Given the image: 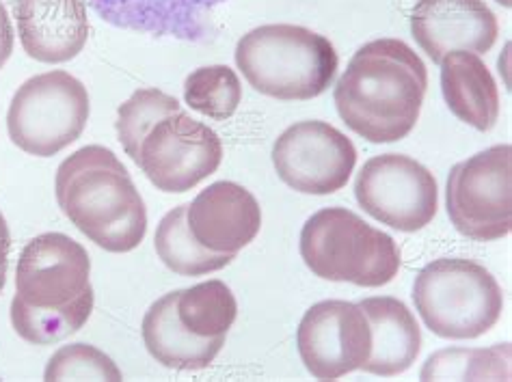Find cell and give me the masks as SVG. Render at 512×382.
I'll return each mask as SVG.
<instances>
[{
  "label": "cell",
  "mask_w": 512,
  "mask_h": 382,
  "mask_svg": "<svg viewBox=\"0 0 512 382\" xmlns=\"http://www.w3.org/2000/svg\"><path fill=\"white\" fill-rule=\"evenodd\" d=\"M428 70L400 39H374L350 59L333 91L344 124L370 143L409 136L422 113Z\"/></svg>",
  "instance_id": "6da1fadb"
},
{
  "label": "cell",
  "mask_w": 512,
  "mask_h": 382,
  "mask_svg": "<svg viewBox=\"0 0 512 382\" xmlns=\"http://www.w3.org/2000/svg\"><path fill=\"white\" fill-rule=\"evenodd\" d=\"M61 212L80 234L109 253H130L147 231V210L128 169L111 149L80 147L57 169Z\"/></svg>",
  "instance_id": "7a4b0ae2"
},
{
  "label": "cell",
  "mask_w": 512,
  "mask_h": 382,
  "mask_svg": "<svg viewBox=\"0 0 512 382\" xmlns=\"http://www.w3.org/2000/svg\"><path fill=\"white\" fill-rule=\"evenodd\" d=\"M236 65L247 83L281 102H307L338 74V52L325 35L296 24H264L242 35Z\"/></svg>",
  "instance_id": "3957f363"
},
{
  "label": "cell",
  "mask_w": 512,
  "mask_h": 382,
  "mask_svg": "<svg viewBox=\"0 0 512 382\" xmlns=\"http://www.w3.org/2000/svg\"><path fill=\"white\" fill-rule=\"evenodd\" d=\"M301 257L316 277L359 288H381L400 270V249L392 236L346 208H325L307 218Z\"/></svg>",
  "instance_id": "277c9868"
},
{
  "label": "cell",
  "mask_w": 512,
  "mask_h": 382,
  "mask_svg": "<svg viewBox=\"0 0 512 382\" xmlns=\"http://www.w3.org/2000/svg\"><path fill=\"white\" fill-rule=\"evenodd\" d=\"M413 303L426 329L443 339H476L500 322V283L478 262L463 257L435 259L413 283Z\"/></svg>",
  "instance_id": "5b68a950"
},
{
  "label": "cell",
  "mask_w": 512,
  "mask_h": 382,
  "mask_svg": "<svg viewBox=\"0 0 512 382\" xmlns=\"http://www.w3.org/2000/svg\"><path fill=\"white\" fill-rule=\"evenodd\" d=\"M91 113L87 87L63 70L26 80L7 113L9 139L24 154L50 158L80 139Z\"/></svg>",
  "instance_id": "8992f818"
},
{
  "label": "cell",
  "mask_w": 512,
  "mask_h": 382,
  "mask_svg": "<svg viewBox=\"0 0 512 382\" xmlns=\"http://www.w3.org/2000/svg\"><path fill=\"white\" fill-rule=\"evenodd\" d=\"M446 208L461 236L476 242L506 238L512 229V147L495 145L454 165Z\"/></svg>",
  "instance_id": "52a82bcc"
},
{
  "label": "cell",
  "mask_w": 512,
  "mask_h": 382,
  "mask_svg": "<svg viewBox=\"0 0 512 382\" xmlns=\"http://www.w3.org/2000/svg\"><path fill=\"white\" fill-rule=\"evenodd\" d=\"M355 197L374 221L404 234L433 223L439 208L435 175L404 154L370 158L357 173Z\"/></svg>",
  "instance_id": "ba28073f"
},
{
  "label": "cell",
  "mask_w": 512,
  "mask_h": 382,
  "mask_svg": "<svg viewBox=\"0 0 512 382\" xmlns=\"http://www.w3.org/2000/svg\"><path fill=\"white\" fill-rule=\"evenodd\" d=\"M221 160L219 134L186 111H175L147 132L137 165L158 190L182 195L217 173Z\"/></svg>",
  "instance_id": "9c48e42d"
},
{
  "label": "cell",
  "mask_w": 512,
  "mask_h": 382,
  "mask_svg": "<svg viewBox=\"0 0 512 382\" xmlns=\"http://www.w3.org/2000/svg\"><path fill=\"white\" fill-rule=\"evenodd\" d=\"M279 180L303 195H333L342 190L357 165V149L327 121H299L273 145Z\"/></svg>",
  "instance_id": "30bf717a"
},
{
  "label": "cell",
  "mask_w": 512,
  "mask_h": 382,
  "mask_svg": "<svg viewBox=\"0 0 512 382\" xmlns=\"http://www.w3.org/2000/svg\"><path fill=\"white\" fill-rule=\"evenodd\" d=\"M305 370L318 380H338L368 361L372 331L359 303L322 300L305 311L296 331Z\"/></svg>",
  "instance_id": "8fae6325"
},
{
  "label": "cell",
  "mask_w": 512,
  "mask_h": 382,
  "mask_svg": "<svg viewBox=\"0 0 512 382\" xmlns=\"http://www.w3.org/2000/svg\"><path fill=\"white\" fill-rule=\"evenodd\" d=\"M91 259L65 234H42L26 244L16 268V298L35 309H63L91 288Z\"/></svg>",
  "instance_id": "7c38bea8"
},
{
  "label": "cell",
  "mask_w": 512,
  "mask_h": 382,
  "mask_svg": "<svg viewBox=\"0 0 512 382\" xmlns=\"http://www.w3.org/2000/svg\"><path fill=\"white\" fill-rule=\"evenodd\" d=\"M411 33L435 65L454 50L489 52L500 35L495 13L484 0H417Z\"/></svg>",
  "instance_id": "4fadbf2b"
},
{
  "label": "cell",
  "mask_w": 512,
  "mask_h": 382,
  "mask_svg": "<svg viewBox=\"0 0 512 382\" xmlns=\"http://www.w3.org/2000/svg\"><path fill=\"white\" fill-rule=\"evenodd\" d=\"M186 223L204 249L238 255L260 234L262 210L245 186L223 180L188 203Z\"/></svg>",
  "instance_id": "5bb4252c"
},
{
  "label": "cell",
  "mask_w": 512,
  "mask_h": 382,
  "mask_svg": "<svg viewBox=\"0 0 512 382\" xmlns=\"http://www.w3.org/2000/svg\"><path fill=\"white\" fill-rule=\"evenodd\" d=\"M16 18L24 52L39 63H67L87 46V0H16Z\"/></svg>",
  "instance_id": "9a60e30c"
},
{
  "label": "cell",
  "mask_w": 512,
  "mask_h": 382,
  "mask_svg": "<svg viewBox=\"0 0 512 382\" xmlns=\"http://www.w3.org/2000/svg\"><path fill=\"white\" fill-rule=\"evenodd\" d=\"M117 29L199 42L212 33V13L227 0H87Z\"/></svg>",
  "instance_id": "2e32d148"
},
{
  "label": "cell",
  "mask_w": 512,
  "mask_h": 382,
  "mask_svg": "<svg viewBox=\"0 0 512 382\" xmlns=\"http://www.w3.org/2000/svg\"><path fill=\"white\" fill-rule=\"evenodd\" d=\"M359 307L368 316L372 331V350L361 370L383 378L411 370L422 350V331L413 311L392 296L363 298Z\"/></svg>",
  "instance_id": "e0dca14e"
},
{
  "label": "cell",
  "mask_w": 512,
  "mask_h": 382,
  "mask_svg": "<svg viewBox=\"0 0 512 382\" xmlns=\"http://www.w3.org/2000/svg\"><path fill=\"white\" fill-rule=\"evenodd\" d=\"M439 67L441 93L450 113L480 132L493 130L500 119V89L480 54L454 50Z\"/></svg>",
  "instance_id": "ac0fdd59"
},
{
  "label": "cell",
  "mask_w": 512,
  "mask_h": 382,
  "mask_svg": "<svg viewBox=\"0 0 512 382\" xmlns=\"http://www.w3.org/2000/svg\"><path fill=\"white\" fill-rule=\"evenodd\" d=\"M178 292H169L147 309L141 335L147 352L152 359L169 370L180 372H197L206 370L219 357L225 346V337L201 339L188 333L178 320Z\"/></svg>",
  "instance_id": "d6986e66"
},
{
  "label": "cell",
  "mask_w": 512,
  "mask_h": 382,
  "mask_svg": "<svg viewBox=\"0 0 512 382\" xmlns=\"http://www.w3.org/2000/svg\"><path fill=\"white\" fill-rule=\"evenodd\" d=\"M186 210L188 203L173 208L160 221L154 236V249L160 262L182 277L210 275V272H217L232 264L236 253H212L193 238L186 223Z\"/></svg>",
  "instance_id": "ffe728a7"
},
{
  "label": "cell",
  "mask_w": 512,
  "mask_h": 382,
  "mask_svg": "<svg viewBox=\"0 0 512 382\" xmlns=\"http://www.w3.org/2000/svg\"><path fill=\"white\" fill-rule=\"evenodd\" d=\"M178 320L201 339L227 337L238 318V303L223 281H206L178 292Z\"/></svg>",
  "instance_id": "44dd1931"
},
{
  "label": "cell",
  "mask_w": 512,
  "mask_h": 382,
  "mask_svg": "<svg viewBox=\"0 0 512 382\" xmlns=\"http://www.w3.org/2000/svg\"><path fill=\"white\" fill-rule=\"evenodd\" d=\"M93 288H89L83 296L76 298L72 305L63 309H35L24 305L22 300L13 296L11 300V326L24 341L33 346H52L59 341L78 333L93 311Z\"/></svg>",
  "instance_id": "7402d4cb"
},
{
  "label": "cell",
  "mask_w": 512,
  "mask_h": 382,
  "mask_svg": "<svg viewBox=\"0 0 512 382\" xmlns=\"http://www.w3.org/2000/svg\"><path fill=\"white\" fill-rule=\"evenodd\" d=\"M184 100L193 111L214 121H225L238 111L242 102V85L232 67H199L186 78Z\"/></svg>",
  "instance_id": "603a6c76"
},
{
  "label": "cell",
  "mask_w": 512,
  "mask_h": 382,
  "mask_svg": "<svg viewBox=\"0 0 512 382\" xmlns=\"http://www.w3.org/2000/svg\"><path fill=\"white\" fill-rule=\"evenodd\" d=\"M175 111H182V104L175 100L173 95H167L160 89L134 91L130 98L119 106L115 128L119 143L132 162H139L141 143L147 132H150L160 119Z\"/></svg>",
  "instance_id": "cb8c5ba5"
},
{
  "label": "cell",
  "mask_w": 512,
  "mask_h": 382,
  "mask_svg": "<svg viewBox=\"0 0 512 382\" xmlns=\"http://www.w3.org/2000/svg\"><path fill=\"white\" fill-rule=\"evenodd\" d=\"M510 352L508 344L491 350H441L430 357L422 370V380H441V378H508L502 374V365L508 363Z\"/></svg>",
  "instance_id": "d4e9b609"
},
{
  "label": "cell",
  "mask_w": 512,
  "mask_h": 382,
  "mask_svg": "<svg viewBox=\"0 0 512 382\" xmlns=\"http://www.w3.org/2000/svg\"><path fill=\"white\" fill-rule=\"evenodd\" d=\"M44 378L52 380H124L111 357L89 344H70L52 354Z\"/></svg>",
  "instance_id": "484cf974"
},
{
  "label": "cell",
  "mask_w": 512,
  "mask_h": 382,
  "mask_svg": "<svg viewBox=\"0 0 512 382\" xmlns=\"http://www.w3.org/2000/svg\"><path fill=\"white\" fill-rule=\"evenodd\" d=\"M13 52V29H11V20L5 5L0 3V70H3L5 63L9 61Z\"/></svg>",
  "instance_id": "4316f807"
},
{
  "label": "cell",
  "mask_w": 512,
  "mask_h": 382,
  "mask_svg": "<svg viewBox=\"0 0 512 382\" xmlns=\"http://www.w3.org/2000/svg\"><path fill=\"white\" fill-rule=\"evenodd\" d=\"M9 251H11V234H9V225H7V221H5L3 212H0V292L5 290V283H7Z\"/></svg>",
  "instance_id": "83f0119b"
},
{
  "label": "cell",
  "mask_w": 512,
  "mask_h": 382,
  "mask_svg": "<svg viewBox=\"0 0 512 382\" xmlns=\"http://www.w3.org/2000/svg\"><path fill=\"white\" fill-rule=\"evenodd\" d=\"M497 3L504 5V7H510V5H512V0H497Z\"/></svg>",
  "instance_id": "f1b7e54d"
}]
</instances>
